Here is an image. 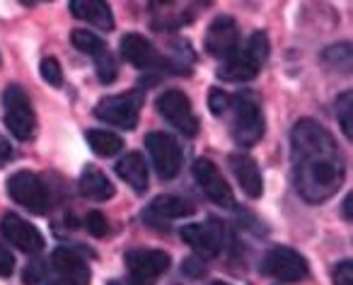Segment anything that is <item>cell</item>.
Wrapping results in <instances>:
<instances>
[{"instance_id":"obj_1","label":"cell","mask_w":353,"mask_h":285,"mask_svg":"<svg viewBox=\"0 0 353 285\" xmlns=\"http://www.w3.org/2000/svg\"><path fill=\"white\" fill-rule=\"evenodd\" d=\"M293 148V182L307 203H322L339 191L343 162L334 138L312 118H303L290 133Z\"/></svg>"},{"instance_id":"obj_30","label":"cell","mask_w":353,"mask_h":285,"mask_svg":"<svg viewBox=\"0 0 353 285\" xmlns=\"http://www.w3.org/2000/svg\"><path fill=\"white\" fill-rule=\"evenodd\" d=\"M12 271H15V256L0 244V278H8Z\"/></svg>"},{"instance_id":"obj_9","label":"cell","mask_w":353,"mask_h":285,"mask_svg":"<svg viewBox=\"0 0 353 285\" xmlns=\"http://www.w3.org/2000/svg\"><path fill=\"white\" fill-rule=\"evenodd\" d=\"M145 148L162 179H174L182 169V148L170 133H148Z\"/></svg>"},{"instance_id":"obj_31","label":"cell","mask_w":353,"mask_h":285,"mask_svg":"<svg viewBox=\"0 0 353 285\" xmlns=\"http://www.w3.org/2000/svg\"><path fill=\"white\" fill-rule=\"evenodd\" d=\"M12 155V150H10V142L6 140V138L0 136V162H3V160H8Z\"/></svg>"},{"instance_id":"obj_25","label":"cell","mask_w":353,"mask_h":285,"mask_svg":"<svg viewBox=\"0 0 353 285\" xmlns=\"http://www.w3.org/2000/svg\"><path fill=\"white\" fill-rule=\"evenodd\" d=\"M41 78L46 80L54 87H61L63 85V73H61V65L56 59H44L41 61Z\"/></svg>"},{"instance_id":"obj_5","label":"cell","mask_w":353,"mask_h":285,"mask_svg":"<svg viewBox=\"0 0 353 285\" xmlns=\"http://www.w3.org/2000/svg\"><path fill=\"white\" fill-rule=\"evenodd\" d=\"M8 193L15 203L25 206L34 215H44L49 211V191H46L44 182L32 172H15L8 179Z\"/></svg>"},{"instance_id":"obj_22","label":"cell","mask_w":353,"mask_h":285,"mask_svg":"<svg viewBox=\"0 0 353 285\" xmlns=\"http://www.w3.org/2000/svg\"><path fill=\"white\" fill-rule=\"evenodd\" d=\"M88 142L99 158H112L119 150H123V138L109 131H88Z\"/></svg>"},{"instance_id":"obj_13","label":"cell","mask_w":353,"mask_h":285,"mask_svg":"<svg viewBox=\"0 0 353 285\" xmlns=\"http://www.w3.org/2000/svg\"><path fill=\"white\" fill-rule=\"evenodd\" d=\"M237 44H240V30H237V22L232 17L223 15L216 17L211 22L206 32V51L213 59H230L237 51Z\"/></svg>"},{"instance_id":"obj_23","label":"cell","mask_w":353,"mask_h":285,"mask_svg":"<svg viewBox=\"0 0 353 285\" xmlns=\"http://www.w3.org/2000/svg\"><path fill=\"white\" fill-rule=\"evenodd\" d=\"M73 46L75 49H80L83 54H88L92 61H97L99 56H104V54H109V49H107V44H104L99 36H94L92 32H85V30H75L73 32Z\"/></svg>"},{"instance_id":"obj_32","label":"cell","mask_w":353,"mask_h":285,"mask_svg":"<svg viewBox=\"0 0 353 285\" xmlns=\"http://www.w3.org/2000/svg\"><path fill=\"white\" fill-rule=\"evenodd\" d=\"M343 218H346V220H351V196L343 198Z\"/></svg>"},{"instance_id":"obj_14","label":"cell","mask_w":353,"mask_h":285,"mask_svg":"<svg viewBox=\"0 0 353 285\" xmlns=\"http://www.w3.org/2000/svg\"><path fill=\"white\" fill-rule=\"evenodd\" d=\"M0 230H3V235H6V240L10 242V244H15L17 249L25 251V254H39V251L44 249V237H41V232L37 230L34 225H30L25 218L15 215V213L3 215Z\"/></svg>"},{"instance_id":"obj_17","label":"cell","mask_w":353,"mask_h":285,"mask_svg":"<svg viewBox=\"0 0 353 285\" xmlns=\"http://www.w3.org/2000/svg\"><path fill=\"white\" fill-rule=\"evenodd\" d=\"M228 162H230V169H232V174H235V179L240 182L242 191L250 198H259L264 187H261V172L254 160L245 153H232Z\"/></svg>"},{"instance_id":"obj_2","label":"cell","mask_w":353,"mask_h":285,"mask_svg":"<svg viewBox=\"0 0 353 285\" xmlns=\"http://www.w3.org/2000/svg\"><path fill=\"white\" fill-rule=\"evenodd\" d=\"M230 128L232 138L240 148H252L254 142L261 140L264 136V114L261 107L252 94H240V97L230 99Z\"/></svg>"},{"instance_id":"obj_15","label":"cell","mask_w":353,"mask_h":285,"mask_svg":"<svg viewBox=\"0 0 353 285\" xmlns=\"http://www.w3.org/2000/svg\"><path fill=\"white\" fill-rule=\"evenodd\" d=\"M182 240L196 251L199 256H216L223 249V227L216 220L194 222L182 227Z\"/></svg>"},{"instance_id":"obj_7","label":"cell","mask_w":353,"mask_h":285,"mask_svg":"<svg viewBox=\"0 0 353 285\" xmlns=\"http://www.w3.org/2000/svg\"><path fill=\"white\" fill-rule=\"evenodd\" d=\"M261 271L281 283H298V280L307 278V261L295 249L274 246L266 251L264 261H261Z\"/></svg>"},{"instance_id":"obj_11","label":"cell","mask_w":353,"mask_h":285,"mask_svg":"<svg viewBox=\"0 0 353 285\" xmlns=\"http://www.w3.org/2000/svg\"><path fill=\"white\" fill-rule=\"evenodd\" d=\"M192 172H194V179L199 182V187H201V191L206 193V196L211 198L216 206H221V208H232V206H235L232 189L228 187V182L223 179L221 169H218L211 160H206V158L196 160V162H194V167H192Z\"/></svg>"},{"instance_id":"obj_24","label":"cell","mask_w":353,"mask_h":285,"mask_svg":"<svg viewBox=\"0 0 353 285\" xmlns=\"http://www.w3.org/2000/svg\"><path fill=\"white\" fill-rule=\"evenodd\" d=\"M351 112H353V94L351 92H343L336 97V116H339V126H341L343 136L351 138Z\"/></svg>"},{"instance_id":"obj_29","label":"cell","mask_w":353,"mask_h":285,"mask_svg":"<svg viewBox=\"0 0 353 285\" xmlns=\"http://www.w3.org/2000/svg\"><path fill=\"white\" fill-rule=\"evenodd\" d=\"M334 283L336 285H353V264L351 261H341L334 271Z\"/></svg>"},{"instance_id":"obj_33","label":"cell","mask_w":353,"mask_h":285,"mask_svg":"<svg viewBox=\"0 0 353 285\" xmlns=\"http://www.w3.org/2000/svg\"><path fill=\"white\" fill-rule=\"evenodd\" d=\"M109 285H119V283H109Z\"/></svg>"},{"instance_id":"obj_21","label":"cell","mask_w":353,"mask_h":285,"mask_svg":"<svg viewBox=\"0 0 353 285\" xmlns=\"http://www.w3.org/2000/svg\"><path fill=\"white\" fill-rule=\"evenodd\" d=\"M150 213L160 218H167V220H179V218H189L196 213V206L187 198L179 196H157L155 201L150 203Z\"/></svg>"},{"instance_id":"obj_3","label":"cell","mask_w":353,"mask_h":285,"mask_svg":"<svg viewBox=\"0 0 353 285\" xmlns=\"http://www.w3.org/2000/svg\"><path fill=\"white\" fill-rule=\"evenodd\" d=\"M266 56H269V39H266V34L256 32V34L250 36L245 51L237 49L230 59H225V63L218 70V75L223 80H228V83H245V80L256 78Z\"/></svg>"},{"instance_id":"obj_6","label":"cell","mask_w":353,"mask_h":285,"mask_svg":"<svg viewBox=\"0 0 353 285\" xmlns=\"http://www.w3.org/2000/svg\"><path fill=\"white\" fill-rule=\"evenodd\" d=\"M143 97L138 92L117 94V97H107L94 107V116L104 123H112L123 131H131L138 126V114H141Z\"/></svg>"},{"instance_id":"obj_10","label":"cell","mask_w":353,"mask_h":285,"mask_svg":"<svg viewBox=\"0 0 353 285\" xmlns=\"http://www.w3.org/2000/svg\"><path fill=\"white\" fill-rule=\"evenodd\" d=\"M51 268H54V278L44 285H90V268L85 259L78 251L61 246L51 256Z\"/></svg>"},{"instance_id":"obj_16","label":"cell","mask_w":353,"mask_h":285,"mask_svg":"<svg viewBox=\"0 0 353 285\" xmlns=\"http://www.w3.org/2000/svg\"><path fill=\"white\" fill-rule=\"evenodd\" d=\"M119 49H121V56L128 61L131 65L141 70H152V68H162L165 65V59L157 54V49L145 39V36L136 34H123L121 41H119Z\"/></svg>"},{"instance_id":"obj_26","label":"cell","mask_w":353,"mask_h":285,"mask_svg":"<svg viewBox=\"0 0 353 285\" xmlns=\"http://www.w3.org/2000/svg\"><path fill=\"white\" fill-rule=\"evenodd\" d=\"M230 94H225L223 89H211V94H208V107H211L213 116H225L228 109H230Z\"/></svg>"},{"instance_id":"obj_4","label":"cell","mask_w":353,"mask_h":285,"mask_svg":"<svg viewBox=\"0 0 353 285\" xmlns=\"http://www.w3.org/2000/svg\"><path fill=\"white\" fill-rule=\"evenodd\" d=\"M6 102V126L17 140H30L37 131V116L27 92L20 85H10L3 94Z\"/></svg>"},{"instance_id":"obj_19","label":"cell","mask_w":353,"mask_h":285,"mask_svg":"<svg viewBox=\"0 0 353 285\" xmlns=\"http://www.w3.org/2000/svg\"><path fill=\"white\" fill-rule=\"evenodd\" d=\"M117 174L133 189L136 193H145L148 189V167L138 153L123 155L117 162Z\"/></svg>"},{"instance_id":"obj_27","label":"cell","mask_w":353,"mask_h":285,"mask_svg":"<svg viewBox=\"0 0 353 285\" xmlns=\"http://www.w3.org/2000/svg\"><path fill=\"white\" fill-rule=\"evenodd\" d=\"M46 271H49V268H46L44 261H34V264H27V268H25V275H22V280H25V285L44 283Z\"/></svg>"},{"instance_id":"obj_20","label":"cell","mask_w":353,"mask_h":285,"mask_svg":"<svg viewBox=\"0 0 353 285\" xmlns=\"http://www.w3.org/2000/svg\"><path fill=\"white\" fill-rule=\"evenodd\" d=\"M80 191L92 201H107L114 196V187L107 179V174L102 169H97L94 165H88L80 174Z\"/></svg>"},{"instance_id":"obj_8","label":"cell","mask_w":353,"mask_h":285,"mask_svg":"<svg viewBox=\"0 0 353 285\" xmlns=\"http://www.w3.org/2000/svg\"><path fill=\"white\" fill-rule=\"evenodd\" d=\"M157 112L176 128V131H182L184 136L194 138L199 133V118L192 109V102L184 92L179 89H167L157 97Z\"/></svg>"},{"instance_id":"obj_18","label":"cell","mask_w":353,"mask_h":285,"mask_svg":"<svg viewBox=\"0 0 353 285\" xmlns=\"http://www.w3.org/2000/svg\"><path fill=\"white\" fill-rule=\"evenodd\" d=\"M70 12H73V17L90 22V25L99 27L104 32L114 30L112 10H109V6L102 3V0H73L70 3Z\"/></svg>"},{"instance_id":"obj_12","label":"cell","mask_w":353,"mask_h":285,"mask_svg":"<svg viewBox=\"0 0 353 285\" xmlns=\"http://www.w3.org/2000/svg\"><path fill=\"white\" fill-rule=\"evenodd\" d=\"M126 266L138 285H150L170 268V254L162 249H136L126 254Z\"/></svg>"},{"instance_id":"obj_28","label":"cell","mask_w":353,"mask_h":285,"mask_svg":"<svg viewBox=\"0 0 353 285\" xmlns=\"http://www.w3.org/2000/svg\"><path fill=\"white\" fill-rule=\"evenodd\" d=\"M85 227L90 230V235H94V237H104L107 235V218L102 215L99 211H92L88 215V220H85Z\"/></svg>"}]
</instances>
